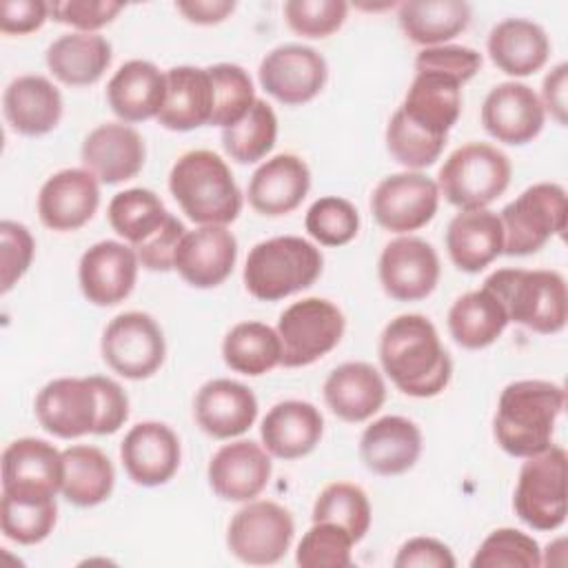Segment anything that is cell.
Here are the masks:
<instances>
[{
  "label": "cell",
  "instance_id": "6da1fadb",
  "mask_svg": "<svg viewBox=\"0 0 568 568\" xmlns=\"http://www.w3.org/2000/svg\"><path fill=\"white\" fill-rule=\"evenodd\" d=\"M379 364L410 397H435L453 377V359L435 324L419 313L393 317L379 335Z\"/></svg>",
  "mask_w": 568,
  "mask_h": 568
},
{
  "label": "cell",
  "instance_id": "7a4b0ae2",
  "mask_svg": "<svg viewBox=\"0 0 568 568\" xmlns=\"http://www.w3.org/2000/svg\"><path fill=\"white\" fill-rule=\"evenodd\" d=\"M566 404V390L548 379L510 382L497 402L493 435L499 448L513 457H530L552 444L557 419Z\"/></svg>",
  "mask_w": 568,
  "mask_h": 568
},
{
  "label": "cell",
  "instance_id": "3957f363",
  "mask_svg": "<svg viewBox=\"0 0 568 568\" xmlns=\"http://www.w3.org/2000/svg\"><path fill=\"white\" fill-rule=\"evenodd\" d=\"M169 191L182 213L200 226H226L242 211V191L229 164L209 149H193L175 160Z\"/></svg>",
  "mask_w": 568,
  "mask_h": 568
},
{
  "label": "cell",
  "instance_id": "277c9868",
  "mask_svg": "<svg viewBox=\"0 0 568 568\" xmlns=\"http://www.w3.org/2000/svg\"><path fill=\"white\" fill-rule=\"evenodd\" d=\"M506 308L508 322L528 331L552 335L568 320V291L559 271L550 268H499L484 280Z\"/></svg>",
  "mask_w": 568,
  "mask_h": 568
},
{
  "label": "cell",
  "instance_id": "5b68a950",
  "mask_svg": "<svg viewBox=\"0 0 568 568\" xmlns=\"http://www.w3.org/2000/svg\"><path fill=\"white\" fill-rule=\"evenodd\" d=\"M322 251L304 237L277 235L257 242L244 264V286L262 302H277L315 284L322 275Z\"/></svg>",
  "mask_w": 568,
  "mask_h": 568
},
{
  "label": "cell",
  "instance_id": "8992f818",
  "mask_svg": "<svg viewBox=\"0 0 568 568\" xmlns=\"http://www.w3.org/2000/svg\"><path fill=\"white\" fill-rule=\"evenodd\" d=\"M513 166L504 151L488 142L457 146L437 173V189L459 211L486 209L510 184Z\"/></svg>",
  "mask_w": 568,
  "mask_h": 568
},
{
  "label": "cell",
  "instance_id": "52a82bcc",
  "mask_svg": "<svg viewBox=\"0 0 568 568\" xmlns=\"http://www.w3.org/2000/svg\"><path fill=\"white\" fill-rule=\"evenodd\" d=\"M566 191L557 182H537L508 202L501 213L504 253L530 255L566 231Z\"/></svg>",
  "mask_w": 568,
  "mask_h": 568
},
{
  "label": "cell",
  "instance_id": "ba28073f",
  "mask_svg": "<svg viewBox=\"0 0 568 568\" xmlns=\"http://www.w3.org/2000/svg\"><path fill=\"white\" fill-rule=\"evenodd\" d=\"M346 328L344 313L324 297H304L286 306L277 320V337L282 344L280 364L302 368L331 353Z\"/></svg>",
  "mask_w": 568,
  "mask_h": 568
},
{
  "label": "cell",
  "instance_id": "9c48e42d",
  "mask_svg": "<svg viewBox=\"0 0 568 568\" xmlns=\"http://www.w3.org/2000/svg\"><path fill=\"white\" fill-rule=\"evenodd\" d=\"M566 450L550 444L519 468L513 508L535 530H557L566 521Z\"/></svg>",
  "mask_w": 568,
  "mask_h": 568
},
{
  "label": "cell",
  "instance_id": "30bf717a",
  "mask_svg": "<svg viewBox=\"0 0 568 568\" xmlns=\"http://www.w3.org/2000/svg\"><path fill=\"white\" fill-rule=\"evenodd\" d=\"M293 535L295 521L284 506L271 499H251L231 517L226 546L244 564L271 566L288 552Z\"/></svg>",
  "mask_w": 568,
  "mask_h": 568
},
{
  "label": "cell",
  "instance_id": "8fae6325",
  "mask_svg": "<svg viewBox=\"0 0 568 568\" xmlns=\"http://www.w3.org/2000/svg\"><path fill=\"white\" fill-rule=\"evenodd\" d=\"M100 351L113 373L126 379H146L164 364L166 342L149 313L126 311L106 324Z\"/></svg>",
  "mask_w": 568,
  "mask_h": 568
},
{
  "label": "cell",
  "instance_id": "7c38bea8",
  "mask_svg": "<svg viewBox=\"0 0 568 568\" xmlns=\"http://www.w3.org/2000/svg\"><path fill=\"white\" fill-rule=\"evenodd\" d=\"M437 206V182L419 171L393 173L371 195V211L377 224L399 235L426 226L435 217Z\"/></svg>",
  "mask_w": 568,
  "mask_h": 568
},
{
  "label": "cell",
  "instance_id": "4fadbf2b",
  "mask_svg": "<svg viewBox=\"0 0 568 568\" xmlns=\"http://www.w3.org/2000/svg\"><path fill=\"white\" fill-rule=\"evenodd\" d=\"M33 408L40 426L60 439L95 435L100 424V399L91 375L51 379L36 395Z\"/></svg>",
  "mask_w": 568,
  "mask_h": 568
},
{
  "label": "cell",
  "instance_id": "5bb4252c",
  "mask_svg": "<svg viewBox=\"0 0 568 568\" xmlns=\"http://www.w3.org/2000/svg\"><path fill=\"white\" fill-rule=\"evenodd\" d=\"M260 84L277 102L297 106L311 102L326 84L328 67L320 51L306 44H280L260 62Z\"/></svg>",
  "mask_w": 568,
  "mask_h": 568
},
{
  "label": "cell",
  "instance_id": "9a60e30c",
  "mask_svg": "<svg viewBox=\"0 0 568 568\" xmlns=\"http://www.w3.org/2000/svg\"><path fill=\"white\" fill-rule=\"evenodd\" d=\"M437 251L422 237L399 235L390 240L377 262V275L384 293L397 302H417L428 297L439 282Z\"/></svg>",
  "mask_w": 568,
  "mask_h": 568
},
{
  "label": "cell",
  "instance_id": "2e32d148",
  "mask_svg": "<svg viewBox=\"0 0 568 568\" xmlns=\"http://www.w3.org/2000/svg\"><path fill=\"white\" fill-rule=\"evenodd\" d=\"M138 268L140 260L133 246L118 240L95 242L78 264L80 291L95 306H115L131 295Z\"/></svg>",
  "mask_w": 568,
  "mask_h": 568
},
{
  "label": "cell",
  "instance_id": "e0dca14e",
  "mask_svg": "<svg viewBox=\"0 0 568 568\" xmlns=\"http://www.w3.org/2000/svg\"><path fill=\"white\" fill-rule=\"evenodd\" d=\"M546 122L539 95L524 82H499L481 104V124L497 142L521 146L532 142Z\"/></svg>",
  "mask_w": 568,
  "mask_h": 568
},
{
  "label": "cell",
  "instance_id": "ac0fdd59",
  "mask_svg": "<svg viewBox=\"0 0 568 568\" xmlns=\"http://www.w3.org/2000/svg\"><path fill=\"white\" fill-rule=\"evenodd\" d=\"M100 182L82 169H62L47 178L38 193L40 222L51 231H78L98 211Z\"/></svg>",
  "mask_w": 568,
  "mask_h": 568
},
{
  "label": "cell",
  "instance_id": "d6986e66",
  "mask_svg": "<svg viewBox=\"0 0 568 568\" xmlns=\"http://www.w3.org/2000/svg\"><path fill=\"white\" fill-rule=\"evenodd\" d=\"M180 439L162 422H140L120 442V459L138 486H162L180 468Z\"/></svg>",
  "mask_w": 568,
  "mask_h": 568
},
{
  "label": "cell",
  "instance_id": "ffe728a7",
  "mask_svg": "<svg viewBox=\"0 0 568 568\" xmlns=\"http://www.w3.org/2000/svg\"><path fill=\"white\" fill-rule=\"evenodd\" d=\"M273 473L271 455L251 439H237L215 450L206 477L213 493L224 501H251L268 484Z\"/></svg>",
  "mask_w": 568,
  "mask_h": 568
},
{
  "label": "cell",
  "instance_id": "44dd1931",
  "mask_svg": "<svg viewBox=\"0 0 568 568\" xmlns=\"http://www.w3.org/2000/svg\"><path fill=\"white\" fill-rule=\"evenodd\" d=\"M62 475V453L47 439L20 437L2 450V493L55 497Z\"/></svg>",
  "mask_w": 568,
  "mask_h": 568
},
{
  "label": "cell",
  "instance_id": "7402d4cb",
  "mask_svg": "<svg viewBox=\"0 0 568 568\" xmlns=\"http://www.w3.org/2000/svg\"><path fill=\"white\" fill-rule=\"evenodd\" d=\"M237 240L220 224L186 231L173 260L180 277L195 288L220 286L235 266Z\"/></svg>",
  "mask_w": 568,
  "mask_h": 568
},
{
  "label": "cell",
  "instance_id": "603a6c76",
  "mask_svg": "<svg viewBox=\"0 0 568 568\" xmlns=\"http://www.w3.org/2000/svg\"><path fill=\"white\" fill-rule=\"evenodd\" d=\"M80 158L102 184H120L135 178L146 158L142 135L124 122H104L89 131Z\"/></svg>",
  "mask_w": 568,
  "mask_h": 568
},
{
  "label": "cell",
  "instance_id": "cb8c5ba5",
  "mask_svg": "<svg viewBox=\"0 0 568 568\" xmlns=\"http://www.w3.org/2000/svg\"><path fill=\"white\" fill-rule=\"evenodd\" d=\"M193 415L197 426L215 439H233L244 435L257 417L255 393L235 379L217 377L200 386Z\"/></svg>",
  "mask_w": 568,
  "mask_h": 568
},
{
  "label": "cell",
  "instance_id": "d4e9b609",
  "mask_svg": "<svg viewBox=\"0 0 568 568\" xmlns=\"http://www.w3.org/2000/svg\"><path fill=\"white\" fill-rule=\"evenodd\" d=\"M311 189L308 164L295 153H277L262 162L248 182V204L266 217L295 211Z\"/></svg>",
  "mask_w": 568,
  "mask_h": 568
},
{
  "label": "cell",
  "instance_id": "484cf974",
  "mask_svg": "<svg viewBox=\"0 0 568 568\" xmlns=\"http://www.w3.org/2000/svg\"><path fill=\"white\" fill-rule=\"evenodd\" d=\"M422 455L419 426L402 415H384L368 424L359 437V457L375 475H402Z\"/></svg>",
  "mask_w": 568,
  "mask_h": 568
},
{
  "label": "cell",
  "instance_id": "4316f807",
  "mask_svg": "<svg viewBox=\"0 0 568 568\" xmlns=\"http://www.w3.org/2000/svg\"><path fill=\"white\" fill-rule=\"evenodd\" d=\"M324 402L333 415L348 424L373 417L386 402L382 373L368 362H344L324 382Z\"/></svg>",
  "mask_w": 568,
  "mask_h": 568
},
{
  "label": "cell",
  "instance_id": "83f0119b",
  "mask_svg": "<svg viewBox=\"0 0 568 568\" xmlns=\"http://www.w3.org/2000/svg\"><path fill=\"white\" fill-rule=\"evenodd\" d=\"M324 417L317 406L302 399L277 402L262 419L260 437L268 455L277 459H300L322 439Z\"/></svg>",
  "mask_w": 568,
  "mask_h": 568
},
{
  "label": "cell",
  "instance_id": "f1b7e54d",
  "mask_svg": "<svg viewBox=\"0 0 568 568\" xmlns=\"http://www.w3.org/2000/svg\"><path fill=\"white\" fill-rule=\"evenodd\" d=\"M399 111L426 133L448 138L462 113V84L437 71H417Z\"/></svg>",
  "mask_w": 568,
  "mask_h": 568
},
{
  "label": "cell",
  "instance_id": "f546056e",
  "mask_svg": "<svg viewBox=\"0 0 568 568\" xmlns=\"http://www.w3.org/2000/svg\"><path fill=\"white\" fill-rule=\"evenodd\" d=\"M2 109L16 133L29 138L47 135L62 118V93L44 75H18L4 89Z\"/></svg>",
  "mask_w": 568,
  "mask_h": 568
},
{
  "label": "cell",
  "instance_id": "4dcf8cb0",
  "mask_svg": "<svg viewBox=\"0 0 568 568\" xmlns=\"http://www.w3.org/2000/svg\"><path fill=\"white\" fill-rule=\"evenodd\" d=\"M166 98V75L149 60L124 62L106 82V102L124 122L158 118Z\"/></svg>",
  "mask_w": 568,
  "mask_h": 568
},
{
  "label": "cell",
  "instance_id": "1f68e13d",
  "mask_svg": "<svg viewBox=\"0 0 568 568\" xmlns=\"http://www.w3.org/2000/svg\"><path fill=\"white\" fill-rule=\"evenodd\" d=\"M450 262L464 273H479L504 253V229L495 211L457 213L446 229Z\"/></svg>",
  "mask_w": 568,
  "mask_h": 568
},
{
  "label": "cell",
  "instance_id": "d6a6232c",
  "mask_svg": "<svg viewBox=\"0 0 568 568\" xmlns=\"http://www.w3.org/2000/svg\"><path fill=\"white\" fill-rule=\"evenodd\" d=\"M486 49L499 71L526 78L548 62L550 40L541 24L526 18H506L490 29Z\"/></svg>",
  "mask_w": 568,
  "mask_h": 568
},
{
  "label": "cell",
  "instance_id": "836d02e7",
  "mask_svg": "<svg viewBox=\"0 0 568 568\" xmlns=\"http://www.w3.org/2000/svg\"><path fill=\"white\" fill-rule=\"evenodd\" d=\"M166 98L158 122L169 131H193L211 122L213 84L206 69L180 64L164 71Z\"/></svg>",
  "mask_w": 568,
  "mask_h": 568
},
{
  "label": "cell",
  "instance_id": "e575fe53",
  "mask_svg": "<svg viewBox=\"0 0 568 568\" xmlns=\"http://www.w3.org/2000/svg\"><path fill=\"white\" fill-rule=\"evenodd\" d=\"M47 67L62 84L89 87L98 82L113 60L111 42L100 33H64L47 49Z\"/></svg>",
  "mask_w": 568,
  "mask_h": 568
},
{
  "label": "cell",
  "instance_id": "d590c367",
  "mask_svg": "<svg viewBox=\"0 0 568 568\" xmlns=\"http://www.w3.org/2000/svg\"><path fill=\"white\" fill-rule=\"evenodd\" d=\"M508 326L499 297L486 286L457 297L448 311V331L457 346L479 351L495 344Z\"/></svg>",
  "mask_w": 568,
  "mask_h": 568
},
{
  "label": "cell",
  "instance_id": "8d00e7d4",
  "mask_svg": "<svg viewBox=\"0 0 568 568\" xmlns=\"http://www.w3.org/2000/svg\"><path fill=\"white\" fill-rule=\"evenodd\" d=\"M473 9L464 0H408L397 7L404 36L422 47L446 44L470 22Z\"/></svg>",
  "mask_w": 568,
  "mask_h": 568
},
{
  "label": "cell",
  "instance_id": "74e56055",
  "mask_svg": "<svg viewBox=\"0 0 568 568\" xmlns=\"http://www.w3.org/2000/svg\"><path fill=\"white\" fill-rule=\"evenodd\" d=\"M64 475L62 497L80 508H91L106 501L115 486L111 459L95 446L78 444L62 450Z\"/></svg>",
  "mask_w": 568,
  "mask_h": 568
},
{
  "label": "cell",
  "instance_id": "f35d334b",
  "mask_svg": "<svg viewBox=\"0 0 568 568\" xmlns=\"http://www.w3.org/2000/svg\"><path fill=\"white\" fill-rule=\"evenodd\" d=\"M224 364L242 375H264L280 364L282 344L277 331L262 322L235 324L222 342Z\"/></svg>",
  "mask_w": 568,
  "mask_h": 568
},
{
  "label": "cell",
  "instance_id": "ab89813d",
  "mask_svg": "<svg viewBox=\"0 0 568 568\" xmlns=\"http://www.w3.org/2000/svg\"><path fill=\"white\" fill-rule=\"evenodd\" d=\"M111 229L131 246L149 240L169 217V211L158 193L151 189H126L111 197L109 209Z\"/></svg>",
  "mask_w": 568,
  "mask_h": 568
},
{
  "label": "cell",
  "instance_id": "60d3db41",
  "mask_svg": "<svg viewBox=\"0 0 568 568\" xmlns=\"http://www.w3.org/2000/svg\"><path fill=\"white\" fill-rule=\"evenodd\" d=\"M55 521H58L55 497L2 493L0 526L7 539L22 546L40 544L53 532Z\"/></svg>",
  "mask_w": 568,
  "mask_h": 568
},
{
  "label": "cell",
  "instance_id": "b9f144b4",
  "mask_svg": "<svg viewBox=\"0 0 568 568\" xmlns=\"http://www.w3.org/2000/svg\"><path fill=\"white\" fill-rule=\"evenodd\" d=\"M277 140V115L268 102L255 100L251 111L235 124L222 129V146L226 155L240 164L262 160Z\"/></svg>",
  "mask_w": 568,
  "mask_h": 568
},
{
  "label": "cell",
  "instance_id": "7bdbcfd3",
  "mask_svg": "<svg viewBox=\"0 0 568 568\" xmlns=\"http://www.w3.org/2000/svg\"><path fill=\"white\" fill-rule=\"evenodd\" d=\"M313 521H333L342 526L357 544L371 528V501L364 488L351 481L324 486L313 504Z\"/></svg>",
  "mask_w": 568,
  "mask_h": 568
},
{
  "label": "cell",
  "instance_id": "ee69618b",
  "mask_svg": "<svg viewBox=\"0 0 568 568\" xmlns=\"http://www.w3.org/2000/svg\"><path fill=\"white\" fill-rule=\"evenodd\" d=\"M213 84V126H231L240 122L255 104V89L248 71L233 62H217L206 67Z\"/></svg>",
  "mask_w": 568,
  "mask_h": 568
},
{
  "label": "cell",
  "instance_id": "f6af8a7d",
  "mask_svg": "<svg viewBox=\"0 0 568 568\" xmlns=\"http://www.w3.org/2000/svg\"><path fill=\"white\" fill-rule=\"evenodd\" d=\"M444 144L446 138L430 135L415 126L399 109L386 124V149L408 171H419L435 164L444 151Z\"/></svg>",
  "mask_w": 568,
  "mask_h": 568
},
{
  "label": "cell",
  "instance_id": "bcb514c9",
  "mask_svg": "<svg viewBox=\"0 0 568 568\" xmlns=\"http://www.w3.org/2000/svg\"><path fill=\"white\" fill-rule=\"evenodd\" d=\"M304 226L322 246H344L359 231V213L346 197L324 195L308 206Z\"/></svg>",
  "mask_w": 568,
  "mask_h": 568
},
{
  "label": "cell",
  "instance_id": "7dc6e473",
  "mask_svg": "<svg viewBox=\"0 0 568 568\" xmlns=\"http://www.w3.org/2000/svg\"><path fill=\"white\" fill-rule=\"evenodd\" d=\"M473 568H539V544L515 528L493 530L470 559Z\"/></svg>",
  "mask_w": 568,
  "mask_h": 568
},
{
  "label": "cell",
  "instance_id": "c3c4849f",
  "mask_svg": "<svg viewBox=\"0 0 568 568\" xmlns=\"http://www.w3.org/2000/svg\"><path fill=\"white\" fill-rule=\"evenodd\" d=\"M353 537L333 521H313L297 544L295 564L302 568H348L353 566Z\"/></svg>",
  "mask_w": 568,
  "mask_h": 568
},
{
  "label": "cell",
  "instance_id": "681fc988",
  "mask_svg": "<svg viewBox=\"0 0 568 568\" xmlns=\"http://www.w3.org/2000/svg\"><path fill=\"white\" fill-rule=\"evenodd\" d=\"M348 4L342 0H288L284 2L286 24L304 38H326L346 20Z\"/></svg>",
  "mask_w": 568,
  "mask_h": 568
},
{
  "label": "cell",
  "instance_id": "f907efd6",
  "mask_svg": "<svg viewBox=\"0 0 568 568\" xmlns=\"http://www.w3.org/2000/svg\"><path fill=\"white\" fill-rule=\"evenodd\" d=\"M36 253L31 231L11 220L0 222V291L9 293L11 286L29 271Z\"/></svg>",
  "mask_w": 568,
  "mask_h": 568
},
{
  "label": "cell",
  "instance_id": "816d5d0a",
  "mask_svg": "<svg viewBox=\"0 0 568 568\" xmlns=\"http://www.w3.org/2000/svg\"><path fill=\"white\" fill-rule=\"evenodd\" d=\"M481 69V53L464 44L424 47L415 58V71H437L466 84Z\"/></svg>",
  "mask_w": 568,
  "mask_h": 568
},
{
  "label": "cell",
  "instance_id": "f5cc1de1",
  "mask_svg": "<svg viewBox=\"0 0 568 568\" xmlns=\"http://www.w3.org/2000/svg\"><path fill=\"white\" fill-rule=\"evenodd\" d=\"M122 9V2L111 0H60L49 4V13L55 22L69 24L82 33H95L106 27Z\"/></svg>",
  "mask_w": 568,
  "mask_h": 568
},
{
  "label": "cell",
  "instance_id": "db71d44e",
  "mask_svg": "<svg viewBox=\"0 0 568 568\" xmlns=\"http://www.w3.org/2000/svg\"><path fill=\"white\" fill-rule=\"evenodd\" d=\"M184 233H186V229H184L182 220H178L173 213H169L166 222L149 240L133 246L140 264L146 271H155V273L171 271L175 251H178Z\"/></svg>",
  "mask_w": 568,
  "mask_h": 568
},
{
  "label": "cell",
  "instance_id": "11a10c76",
  "mask_svg": "<svg viewBox=\"0 0 568 568\" xmlns=\"http://www.w3.org/2000/svg\"><path fill=\"white\" fill-rule=\"evenodd\" d=\"M395 568H455L450 548L435 537H413L404 541L393 559Z\"/></svg>",
  "mask_w": 568,
  "mask_h": 568
},
{
  "label": "cell",
  "instance_id": "9f6ffc18",
  "mask_svg": "<svg viewBox=\"0 0 568 568\" xmlns=\"http://www.w3.org/2000/svg\"><path fill=\"white\" fill-rule=\"evenodd\" d=\"M91 379L100 399V424L95 435H111L120 430L129 419V397L122 386L111 377L91 375Z\"/></svg>",
  "mask_w": 568,
  "mask_h": 568
},
{
  "label": "cell",
  "instance_id": "6f0895ef",
  "mask_svg": "<svg viewBox=\"0 0 568 568\" xmlns=\"http://www.w3.org/2000/svg\"><path fill=\"white\" fill-rule=\"evenodd\" d=\"M49 4L42 0H2L0 2V31L24 36L38 31L49 18Z\"/></svg>",
  "mask_w": 568,
  "mask_h": 568
},
{
  "label": "cell",
  "instance_id": "680465c9",
  "mask_svg": "<svg viewBox=\"0 0 568 568\" xmlns=\"http://www.w3.org/2000/svg\"><path fill=\"white\" fill-rule=\"evenodd\" d=\"M566 87H568V64L559 62L541 84V104L559 124H566Z\"/></svg>",
  "mask_w": 568,
  "mask_h": 568
},
{
  "label": "cell",
  "instance_id": "91938a15",
  "mask_svg": "<svg viewBox=\"0 0 568 568\" xmlns=\"http://www.w3.org/2000/svg\"><path fill=\"white\" fill-rule=\"evenodd\" d=\"M175 9L189 22L217 24L233 13L235 2L233 0H180V2H175Z\"/></svg>",
  "mask_w": 568,
  "mask_h": 568
}]
</instances>
